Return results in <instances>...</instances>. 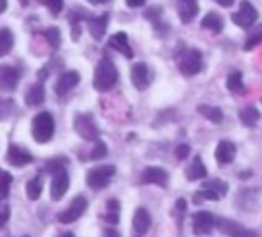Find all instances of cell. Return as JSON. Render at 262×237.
<instances>
[{
  "instance_id": "obj_5",
  "label": "cell",
  "mask_w": 262,
  "mask_h": 237,
  "mask_svg": "<svg viewBox=\"0 0 262 237\" xmlns=\"http://www.w3.org/2000/svg\"><path fill=\"white\" fill-rule=\"evenodd\" d=\"M228 192V184L223 182L220 179H214V180H205L202 189L194 195V202L200 203L202 200H210V202H217L221 200L223 196H227Z\"/></svg>"
},
{
  "instance_id": "obj_10",
  "label": "cell",
  "mask_w": 262,
  "mask_h": 237,
  "mask_svg": "<svg viewBox=\"0 0 262 237\" xmlns=\"http://www.w3.org/2000/svg\"><path fill=\"white\" fill-rule=\"evenodd\" d=\"M216 227V218L207 210H198L193 214V232L194 235H207Z\"/></svg>"
},
{
  "instance_id": "obj_33",
  "label": "cell",
  "mask_w": 262,
  "mask_h": 237,
  "mask_svg": "<svg viewBox=\"0 0 262 237\" xmlns=\"http://www.w3.org/2000/svg\"><path fill=\"white\" fill-rule=\"evenodd\" d=\"M260 43H262V25L259 29H255L252 34H248V39L245 41V50H253Z\"/></svg>"
},
{
  "instance_id": "obj_35",
  "label": "cell",
  "mask_w": 262,
  "mask_h": 237,
  "mask_svg": "<svg viewBox=\"0 0 262 237\" xmlns=\"http://www.w3.org/2000/svg\"><path fill=\"white\" fill-rule=\"evenodd\" d=\"M47 39H49V43L52 45L54 48L59 47V43H61V34H59V29L57 27H50L47 29Z\"/></svg>"
},
{
  "instance_id": "obj_41",
  "label": "cell",
  "mask_w": 262,
  "mask_h": 237,
  "mask_svg": "<svg viewBox=\"0 0 262 237\" xmlns=\"http://www.w3.org/2000/svg\"><path fill=\"white\" fill-rule=\"evenodd\" d=\"M220 6H223V7H230V6H234V2L235 0H216Z\"/></svg>"
},
{
  "instance_id": "obj_17",
  "label": "cell",
  "mask_w": 262,
  "mask_h": 237,
  "mask_svg": "<svg viewBox=\"0 0 262 237\" xmlns=\"http://www.w3.org/2000/svg\"><path fill=\"white\" fill-rule=\"evenodd\" d=\"M80 82V77L77 72H64L59 75L57 82H55V93L59 96L70 93V91L73 90V88L77 86V84Z\"/></svg>"
},
{
  "instance_id": "obj_2",
  "label": "cell",
  "mask_w": 262,
  "mask_h": 237,
  "mask_svg": "<svg viewBox=\"0 0 262 237\" xmlns=\"http://www.w3.org/2000/svg\"><path fill=\"white\" fill-rule=\"evenodd\" d=\"M54 116L49 111L36 114L34 120H32V138H34L36 143H49L54 138Z\"/></svg>"
},
{
  "instance_id": "obj_14",
  "label": "cell",
  "mask_w": 262,
  "mask_h": 237,
  "mask_svg": "<svg viewBox=\"0 0 262 237\" xmlns=\"http://www.w3.org/2000/svg\"><path fill=\"white\" fill-rule=\"evenodd\" d=\"M168 171L162 168H157V166H148V168L143 169L141 173V182L143 184H156V186L166 187L168 186Z\"/></svg>"
},
{
  "instance_id": "obj_11",
  "label": "cell",
  "mask_w": 262,
  "mask_h": 237,
  "mask_svg": "<svg viewBox=\"0 0 262 237\" xmlns=\"http://www.w3.org/2000/svg\"><path fill=\"white\" fill-rule=\"evenodd\" d=\"M216 227H217V230H221L228 237H255V234H253L252 230L245 228L243 225L235 223V221L227 220V218H217Z\"/></svg>"
},
{
  "instance_id": "obj_42",
  "label": "cell",
  "mask_w": 262,
  "mask_h": 237,
  "mask_svg": "<svg viewBox=\"0 0 262 237\" xmlns=\"http://www.w3.org/2000/svg\"><path fill=\"white\" fill-rule=\"evenodd\" d=\"M7 9V0H0V14Z\"/></svg>"
},
{
  "instance_id": "obj_6",
  "label": "cell",
  "mask_w": 262,
  "mask_h": 237,
  "mask_svg": "<svg viewBox=\"0 0 262 237\" xmlns=\"http://www.w3.org/2000/svg\"><path fill=\"white\" fill-rule=\"evenodd\" d=\"M70 187V175L66 171V168L62 164H54L52 171V184H50V196H52L54 202H59L62 196L66 195Z\"/></svg>"
},
{
  "instance_id": "obj_3",
  "label": "cell",
  "mask_w": 262,
  "mask_h": 237,
  "mask_svg": "<svg viewBox=\"0 0 262 237\" xmlns=\"http://www.w3.org/2000/svg\"><path fill=\"white\" fill-rule=\"evenodd\" d=\"M114 173H116V168L113 164H100V166H95L88 171L86 175V184L88 187L95 191H100L107 187L113 180Z\"/></svg>"
},
{
  "instance_id": "obj_22",
  "label": "cell",
  "mask_w": 262,
  "mask_h": 237,
  "mask_svg": "<svg viewBox=\"0 0 262 237\" xmlns=\"http://www.w3.org/2000/svg\"><path fill=\"white\" fill-rule=\"evenodd\" d=\"M107 24H109V14H102V16L91 18L90 24H88V29H90L91 36H93L97 41H100L104 38L105 31H107Z\"/></svg>"
},
{
  "instance_id": "obj_8",
  "label": "cell",
  "mask_w": 262,
  "mask_h": 237,
  "mask_svg": "<svg viewBox=\"0 0 262 237\" xmlns=\"http://www.w3.org/2000/svg\"><path fill=\"white\" fill-rule=\"evenodd\" d=\"M75 132L86 141H98V127L90 114H77L73 121Z\"/></svg>"
},
{
  "instance_id": "obj_34",
  "label": "cell",
  "mask_w": 262,
  "mask_h": 237,
  "mask_svg": "<svg viewBox=\"0 0 262 237\" xmlns=\"http://www.w3.org/2000/svg\"><path fill=\"white\" fill-rule=\"evenodd\" d=\"M107 155V144L104 141H95V146H93V150H91V155L90 157L93 159V161H100V159H104Z\"/></svg>"
},
{
  "instance_id": "obj_43",
  "label": "cell",
  "mask_w": 262,
  "mask_h": 237,
  "mask_svg": "<svg viewBox=\"0 0 262 237\" xmlns=\"http://www.w3.org/2000/svg\"><path fill=\"white\" fill-rule=\"evenodd\" d=\"M88 2L95 4V6H98V4H105V2H109V0H88Z\"/></svg>"
},
{
  "instance_id": "obj_27",
  "label": "cell",
  "mask_w": 262,
  "mask_h": 237,
  "mask_svg": "<svg viewBox=\"0 0 262 237\" xmlns=\"http://www.w3.org/2000/svg\"><path fill=\"white\" fill-rule=\"evenodd\" d=\"M196 111L205 118V120H209L210 123H221V121H223V111H221L220 107L205 105L204 103V105H198Z\"/></svg>"
},
{
  "instance_id": "obj_45",
  "label": "cell",
  "mask_w": 262,
  "mask_h": 237,
  "mask_svg": "<svg viewBox=\"0 0 262 237\" xmlns=\"http://www.w3.org/2000/svg\"><path fill=\"white\" fill-rule=\"evenodd\" d=\"M24 237H31V235H24Z\"/></svg>"
},
{
  "instance_id": "obj_39",
  "label": "cell",
  "mask_w": 262,
  "mask_h": 237,
  "mask_svg": "<svg viewBox=\"0 0 262 237\" xmlns=\"http://www.w3.org/2000/svg\"><path fill=\"white\" fill-rule=\"evenodd\" d=\"M145 2H146V0H127V6L132 7V9H136V7L145 6Z\"/></svg>"
},
{
  "instance_id": "obj_24",
  "label": "cell",
  "mask_w": 262,
  "mask_h": 237,
  "mask_svg": "<svg viewBox=\"0 0 262 237\" xmlns=\"http://www.w3.org/2000/svg\"><path fill=\"white\" fill-rule=\"evenodd\" d=\"M239 120L245 127H255L260 120V113L255 105H246L239 111Z\"/></svg>"
},
{
  "instance_id": "obj_38",
  "label": "cell",
  "mask_w": 262,
  "mask_h": 237,
  "mask_svg": "<svg viewBox=\"0 0 262 237\" xmlns=\"http://www.w3.org/2000/svg\"><path fill=\"white\" fill-rule=\"evenodd\" d=\"M189 144H180V146L175 148V157L179 159V161H184V159L189 155Z\"/></svg>"
},
{
  "instance_id": "obj_18",
  "label": "cell",
  "mask_w": 262,
  "mask_h": 237,
  "mask_svg": "<svg viewBox=\"0 0 262 237\" xmlns=\"http://www.w3.org/2000/svg\"><path fill=\"white\" fill-rule=\"evenodd\" d=\"M214 157L220 164H230L232 161L235 159V144L228 139H223V141L217 143L216 152H214Z\"/></svg>"
},
{
  "instance_id": "obj_36",
  "label": "cell",
  "mask_w": 262,
  "mask_h": 237,
  "mask_svg": "<svg viewBox=\"0 0 262 237\" xmlns=\"http://www.w3.org/2000/svg\"><path fill=\"white\" fill-rule=\"evenodd\" d=\"M9 218H11V207L6 202H0V228L6 227Z\"/></svg>"
},
{
  "instance_id": "obj_40",
  "label": "cell",
  "mask_w": 262,
  "mask_h": 237,
  "mask_svg": "<svg viewBox=\"0 0 262 237\" xmlns=\"http://www.w3.org/2000/svg\"><path fill=\"white\" fill-rule=\"evenodd\" d=\"M104 237H121V235H120V232L114 230V228H107L104 232Z\"/></svg>"
},
{
  "instance_id": "obj_29",
  "label": "cell",
  "mask_w": 262,
  "mask_h": 237,
  "mask_svg": "<svg viewBox=\"0 0 262 237\" xmlns=\"http://www.w3.org/2000/svg\"><path fill=\"white\" fill-rule=\"evenodd\" d=\"M13 45H14L13 32H11L9 29H2V31H0V57L9 54Z\"/></svg>"
},
{
  "instance_id": "obj_28",
  "label": "cell",
  "mask_w": 262,
  "mask_h": 237,
  "mask_svg": "<svg viewBox=\"0 0 262 237\" xmlns=\"http://www.w3.org/2000/svg\"><path fill=\"white\" fill-rule=\"evenodd\" d=\"M105 221L111 225H118L120 221V202L118 200H109L105 207Z\"/></svg>"
},
{
  "instance_id": "obj_7",
  "label": "cell",
  "mask_w": 262,
  "mask_h": 237,
  "mask_svg": "<svg viewBox=\"0 0 262 237\" xmlns=\"http://www.w3.org/2000/svg\"><path fill=\"white\" fill-rule=\"evenodd\" d=\"M86 210H88V200H86V196L77 195L75 198L72 200V203L68 205V209L57 214V220H59V223H62V225L73 223V221L80 220V218H82V214L86 212Z\"/></svg>"
},
{
  "instance_id": "obj_23",
  "label": "cell",
  "mask_w": 262,
  "mask_h": 237,
  "mask_svg": "<svg viewBox=\"0 0 262 237\" xmlns=\"http://www.w3.org/2000/svg\"><path fill=\"white\" fill-rule=\"evenodd\" d=\"M43 102H45V88H43V82H38L29 88V91L25 93V103L29 107H36V105H41Z\"/></svg>"
},
{
  "instance_id": "obj_32",
  "label": "cell",
  "mask_w": 262,
  "mask_h": 237,
  "mask_svg": "<svg viewBox=\"0 0 262 237\" xmlns=\"http://www.w3.org/2000/svg\"><path fill=\"white\" fill-rule=\"evenodd\" d=\"M11 182H13V177L0 168V198H2V200L7 198V195H9Z\"/></svg>"
},
{
  "instance_id": "obj_31",
  "label": "cell",
  "mask_w": 262,
  "mask_h": 237,
  "mask_svg": "<svg viewBox=\"0 0 262 237\" xmlns=\"http://www.w3.org/2000/svg\"><path fill=\"white\" fill-rule=\"evenodd\" d=\"M14 105L16 103H14L13 98H2L0 96V121L7 120L14 113Z\"/></svg>"
},
{
  "instance_id": "obj_12",
  "label": "cell",
  "mask_w": 262,
  "mask_h": 237,
  "mask_svg": "<svg viewBox=\"0 0 262 237\" xmlns=\"http://www.w3.org/2000/svg\"><path fill=\"white\" fill-rule=\"evenodd\" d=\"M6 159L11 166H14V168H24V166H27L32 162V154L27 150V148H21V146H18V144H9Z\"/></svg>"
},
{
  "instance_id": "obj_15",
  "label": "cell",
  "mask_w": 262,
  "mask_h": 237,
  "mask_svg": "<svg viewBox=\"0 0 262 237\" xmlns=\"http://www.w3.org/2000/svg\"><path fill=\"white\" fill-rule=\"evenodd\" d=\"M20 82V73L14 66H0V91H13Z\"/></svg>"
},
{
  "instance_id": "obj_13",
  "label": "cell",
  "mask_w": 262,
  "mask_h": 237,
  "mask_svg": "<svg viewBox=\"0 0 262 237\" xmlns=\"http://www.w3.org/2000/svg\"><path fill=\"white\" fill-rule=\"evenodd\" d=\"M150 225H152V218H150L148 210H146L145 207L136 209L134 218H132V230H134V235L143 237L150 230Z\"/></svg>"
},
{
  "instance_id": "obj_25",
  "label": "cell",
  "mask_w": 262,
  "mask_h": 237,
  "mask_svg": "<svg viewBox=\"0 0 262 237\" xmlns=\"http://www.w3.org/2000/svg\"><path fill=\"white\" fill-rule=\"evenodd\" d=\"M227 88L230 93L234 95H245L246 91V86L243 82V73L241 72H232L230 75L227 77Z\"/></svg>"
},
{
  "instance_id": "obj_26",
  "label": "cell",
  "mask_w": 262,
  "mask_h": 237,
  "mask_svg": "<svg viewBox=\"0 0 262 237\" xmlns=\"http://www.w3.org/2000/svg\"><path fill=\"white\" fill-rule=\"evenodd\" d=\"M202 27L214 32V34H217V32L223 31V18L217 13H207L204 16V20H202Z\"/></svg>"
},
{
  "instance_id": "obj_21",
  "label": "cell",
  "mask_w": 262,
  "mask_h": 237,
  "mask_svg": "<svg viewBox=\"0 0 262 237\" xmlns=\"http://www.w3.org/2000/svg\"><path fill=\"white\" fill-rule=\"evenodd\" d=\"M205 177H207V168H205V164L202 162L200 155H194L189 168L186 169V179L189 180V182H194V180H202V179H205Z\"/></svg>"
},
{
  "instance_id": "obj_16",
  "label": "cell",
  "mask_w": 262,
  "mask_h": 237,
  "mask_svg": "<svg viewBox=\"0 0 262 237\" xmlns=\"http://www.w3.org/2000/svg\"><path fill=\"white\" fill-rule=\"evenodd\" d=\"M130 80L134 84L136 90L143 91L148 88L150 84V72H148V66L145 62H136L130 70Z\"/></svg>"
},
{
  "instance_id": "obj_44",
  "label": "cell",
  "mask_w": 262,
  "mask_h": 237,
  "mask_svg": "<svg viewBox=\"0 0 262 237\" xmlns=\"http://www.w3.org/2000/svg\"><path fill=\"white\" fill-rule=\"evenodd\" d=\"M59 237H75V235H73L72 232H64V234H61Z\"/></svg>"
},
{
  "instance_id": "obj_30",
  "label": "cell",
  "mask_w": 262,
  "mask_h": 237,
  "mask_svg": "<svg viewBox=\"0 0 262 237\" xmlns=\"http://www.w3.org/2000/svg\"><path fill=\"white\" fill-rule=\"evenodd\" d=\"M25 191H27L29 200H32V202L39 200V196H41V192H43V182H41V179H39V177H36V179H31L27 182V186H25Z\"/></svg>"
},
{
  "instance_id": "obj_1",
  "label": "cell",
  "mask_w": 262,
  "mask_h": 237,
  "mask_svg": "<svg viewBox=\"0 0 262 237\" xmlns=\"http://www.w3.org/2000/svg\"><path fill=\"white\" fill-rule=\"evenodd\" d=\"M118 82V70L114 66V62L109 57H102L100 62L97 64L95 70V77H93V88L97 91H105L113 90Z\"/></svg>"
},
{
  "instance_id": "obj_37",
  "label": "cell",
  "mask_w": 262,
  "mask_h": 237,
  "mask_svg": "<svg viewBox=\"0 0 262 237\" xmlns=\"http://www.w3.org/2000/svg\"><path fill=\"white\" fill-rule=\"evenodd\" d=\"M45 4L49 6V9H50V13H54V14H59L62 11V6H64V2L62 0H45Z\"/></svg>"
},
{
  "instance_id": "obj_19",
  "label": "cell",
  "mask_w": 262,
  "mask_h": 237,
  "mask_svg": "<svg viewBox=\"0 0 262 237\" xmlns=\"http://www.w3.org/2000/svg\"><path fill=\"white\" fill-rule=\"evenodd\" d=\"M177 11H179L182 24H191L198 14V2L196 0H177Z\"/></svg>"
},
{
  "instance_id": "obj_20",
  "label": "cell",
  "mask_w": 262,
  "mask_h": 237,
  "mask_svg": "<svg viewBox=\"0 0 262 237\" xmlns=\"http://www.w3.org/2000/svg\"><path fill=\"white\" fill-rule=\"evenodd\" d=\"M109 47L114 48L116 52H120V54L125 55L127 59H130L132 55H134V52H132L130 43H128V38H127V34H125V32H116V34L111 36Z\"/></svg>"
},
{
  "instance_id": "obj_9",
  "label": "cell",
  "mask_w": 262,
  "mask_h": 237,
  "mask_svg": "<svg viewBox=\"0 0 262 237\" xmlns=\"http://www.w3.org/2000/svg\"><path fill=\"white\" fill-rule=\"evenodd\" d=\"M257 18H259V13L250 2H243L237 13L232 14V21L243 29H250L257 21Z\"/></svg>"
},
{
  "instance_id": "obj_4",
  "label": "cell",
  "mask_w": 262,
  "mask_h": 237,
  "mask_svg": "<svg viewBox=\"0 0 262 237\" xmlns=\"http://www.w3.org/2000/svg\"><path fill=\"white\" fill-rule=\"evenodd\" d=\"M179 68L180 73L186 77H193L196 73L202 72L204 68V57H202V52L196 48H187L179 59Z\"/></svg>"
}]
</instances>
